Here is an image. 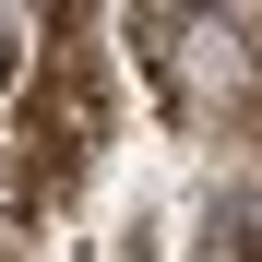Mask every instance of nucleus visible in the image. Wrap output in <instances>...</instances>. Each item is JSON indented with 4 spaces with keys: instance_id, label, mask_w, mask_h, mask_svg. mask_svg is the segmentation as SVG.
Returning <instances> with one entry per match:
<instances>
[{
    "instance_id": "nucleus-1",
    "label": "nucleus",
    "mask_w": 262,
    "mask_h": 262,
    "mask_svg": "<svg viewBox=\"0 0 262 262\" xmlns=\"http://www.w3.org/2000/svg\"><path fill=\"white\" fill-rule=\"evenodd\" d=\"M24 131H36V179H60V167L96 143V96H83V72H72V60L36 83V119H24Z\"/></svg>"
},
{
    "instance_id": "nucleus-2",
    "label": "nucleus",
    "mask_w": 262,
    "mask_h": 262,
    "mask_svg": "<svg viewBox=\"0 0 262 262\" xmlns=\"http://www.w3.org/2000/svg\"><path fill=\"white\" fill-rule=\"evenodd\" d=\"M214 262H262V203H227V214H214Z\"/></svg>"
}]
</instances>
